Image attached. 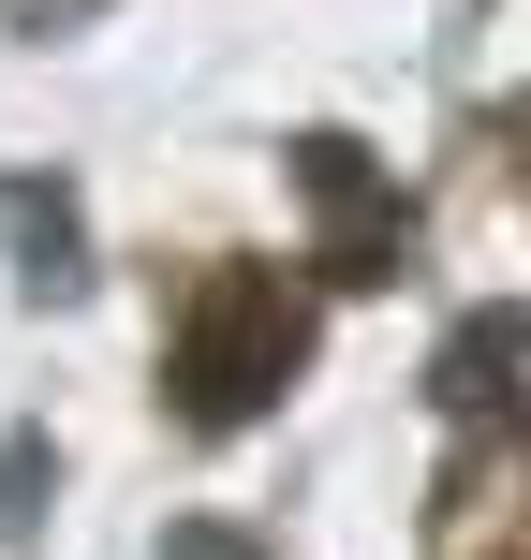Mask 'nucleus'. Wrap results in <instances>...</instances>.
Returning a JSON list of instances; mask_svg holds the SVG:
<instances>
[{
  "instance_id": "1",
  "label": "nucleus",
  "mask_w": 531,
  "mask_h": 560,
  "mask_svg": "<svg viewBox=\"0 0 531 560\" xmlns=\"http://www.w3.org/2000/svg\"><path fill=\"white\" fill-rule=\"evenodd\" d=\"M296 369V310H280V280H222V295L193 310V339H177V384H193L207 428L266 413V384Z\"/></svg>"
}]
</instances>
